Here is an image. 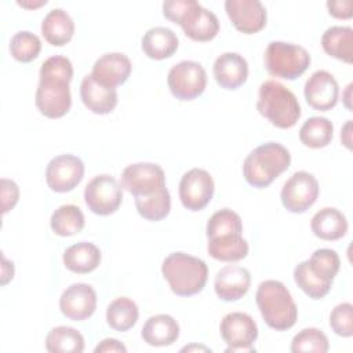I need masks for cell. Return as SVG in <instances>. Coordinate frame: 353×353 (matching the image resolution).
<instances>
[{"label":"cell","mask_w":353,"mask_h":353,"mask_svg":"<svg viewBox=\"0 0 353 353\" xmlns=\"http://www.w3.org/2000/svg\"><path fill=\"white\" fill-rule=\"evenodd\" d=\"M347 228L349 225L346 216L334 207L321 208L313 215L310 221V229L313 234L327 241L342 239L346 234Z\"/></svg>","instance_id":"cell-23"},{"label":"cell","mask_w":353,"mask_h":353,"mask_svg":"<svg viewBox=\"0 0 353 353\" xmlns=\"http://www.w3.org/2000/svg\"><path fill=\"white\" fill-rule=\"evenodd\" d=\"M1 212L7 214L15 207L19 199V188L12 179L1 178Z\"/></svg>","instance_id":"cell-40"},{"label":"cell","mask_w":353,"mask_h":353,"mask_svg":"<svg viewBox=\"0 0 353 353\" xmlns=\"http://www.w3.org/2000/svg\"><path fill=\"white\" fill-rule=\"evenodd\" d=\"M303 94L309 106L320 112H327L338 102L339 85L330 72L316 70L306 80Z\"/></svg>","instance_id":"cell-17"},{"label":"cell","mask_w":353,"mask_h":353,"mask_svg":"<svg viewBox=\"0 0 353 353\" xmlns=\"http://www.w3.org/2000/svg\"><path fill=\"white\" fill-rule=\"evenodd\" d=\"M251 285L250 272L239 265H226L218 270L214 281L215 294L225 302L243 298Z\"/></svg>","instance_id":"cell-19"},{"label":"cell","mask_w":353,"mask_h":353,"mask_svg":"<svg viewBox=\"0 0 353 353\" xmlns=\"http://www.w3.org/2000/svg\"><path fill=\"white\" fill-rule=\"evenodd\" d=\"M255 302L262 319L270 328L276 331H285L295 325L298 309L291 292L281 281H262L256 288Z\"/></svg>","instance_id":"cell-3"},{"label":"cell","mask_w":353,"mask_h":353,"mask_svg":"<svg viewBox=\"0 0 353 353\" xmlns=\"http://www.w3.org/2000/svg\"><path fill=\"white\" fill-rule=\"evenodd\" d=\"M323 50L332 58L352 63L353 29L350 26H331L321 36Z\"/></svg>","instance_id":"cell-29"},{"label":"cell","mask_w":353,"mask_h":353,"mask_svg":"<svg viewBox=\"0 0 353 353\" xmlns=\"http://www.w3.org/2000/svg\"><path fill=\"white\" fill-rule=\"evenodd\" d=\"M50 226L52 232L58 236L68 237L83 230L84 228V214L73 204H63L58 207L50 219Z\"/></svg>","instance_id":"cell-33"},{"label":"cell","mask_w":353,"mask_h":353,"mask_svg":"<svg viewBox=\"0 0 353 353\" xmlns=\"http://www.w3.org/2000/svg\"><path fill=\"white\" fill-rule=\"evenodd\" d=\"M62 314L73 321H83L91 317L97 309V292L85 283L69 285L59 298Z\"/></svg>","instance_id":"cell-15"},{"label":"cell","mask_w":353,"mask_h":353,"mask_svg":"<svg viewBox=\"0 0 353 353\" xmlns=\"http://www.w3.org/2000/svg\"><path fill=\"white\" fill-rule=\"evenodd\" d=\"M330 327L339 336L349 338L353 335V305L350 302L339 303L332 309Z\"/></svg>","instance_id":"cell-38"},{"label":"cell","mask_w":353,"mask_h":353,"mask_svg":"<svg viewBox=\"0 0 353 353\" xmlns=\"http://www.w3.org/2000/svg\"><path fill=\"white\" fill-rule=\"evenodd\" d=\"M141 336L150 346H170L179 336V324L170 314H156L146 320Z\"/></svg>","instance_id":"cell-22"},{"label":"cell","mask_w":353,"mask_h":353,"mask_svg":"<svg viewBox=\"0 0 353 353\" xmlns=\"http://www.w3.org/2000/svg\"><path fill=\"white\" fill-rule=\"evenodd\" d=\"M221 336L226 342V353L255 352L254 342L258 338V327L254 319L243 312L228 313L219 325Z\"/></svg>","instance_id":"cell-9"},{"label":"cell","mask_w":353,"mask_h":353,"mask_svg":"<svg viewBox=\"0 0 353 353\" xmlns=\"http://www.w3.org/2000/svg\"><path fill=\"white\" fill-rule=\"evenodd\" d=\"M192 350H203V352H211V349L205 347V346H200V345H189L181 349V352H192Z\"/></svg>","instance_id":"cell-46"},{"label":"cell","mask_w":353,"mask_h":353,"mask_svg":"<svg viewBox=\"0 0 353 353\" xmlns=\"http://www.w3.org/2000/svg\"><path fill=\"white\" fill-rule=\"evenodd\" d=\"M161 273L168 281L171 291L178 296H192L203 291L208 268L197 256L185 252H172L165 256L161 265Z\"/></svg>","instance_id":"cell-5"},{"label":"cell","mask_w":353,"mask_h":353,"mask_svg":"<svg viewBox=\"0 0 353 353\" xmlns=\"http://www.w3.org/2000/svg\"><path fill=\"white\" fill-rule=\"evenodd\" d=\"M319 182L310 172L296 171L283 185L280 199L284 208L294 214H302L317 200Z\"/></svg>","instance_id":"cell-12"},{"label":"cell","mask_w":353,"mask_h":353,"mask_svg":"<svg viewBox=\"0 0 353 353\" xmlns=\"http://www.w3.org/2000/svg\"><path fill=\"white\" fill-rule=\"evenodd\" d=\"M123 200L121 185L108 174L94 176L84 189V201L88 210L97 215H110L116 212Z\"/></svg>","instance_id":"cell-10"},{"label":"cell","mask_w":353,"mask_h":353,"mask_svg":"<svg viewBox=\"0 0 353 353\" xmlns=\"http://www.w3.org/2000/svg\"><path fill=\"white\" fill-rule=\"evenodd\" d=\"M330 349L327 335L319 328H303L299 331L291 341V352L302 353V352H316L325 353Z\"/></svg>","instance_id":"cell-37"},{"label":"cell","mask_w":353,"mask_h":353,"mask_svg":"<svg viewBox=\"0 0 353 353\" xmlns=\"http://www.w3.org/2000/svg\"><path fill=\"white\" fill-rule=\"evenodd\" d=\"M74 33V22L72 17L62 8L51 10L41 22V34L55 47L69 43Z\"/></svg>","instance_id":"cell-25"},{"label":"cell","mask_w":353,"mask_h":353,"mask_svg":"<svg viewBox=\"0 0 353 353\" xmlns=\"http://www.w3.org/2000/svg\"><path fill=\"white\" fill-rule=\"evenodd\" d=\"M225 10L233 26L245 34L256 33L266 25V8L259 0H226Z\"/></svg>","instance_id":"cell-16"},{"label":"cell","mask_w":353,"mask_h":353,"mask_svg":"<svg viewBox=\"0 0 353 353\" xmlns=\"http://www.w3.org/2000/svg\"><path fill=\"white\" fill-rule=\"evenodd\" d=\"M214 179L203 168H192L183 174L179 182V199L189 211L203 210L212 199Z\"/></svg>","instance_id":"cell-14"},{"label":"cell","mask_w":353,"mask_h":353,"mask_svg":"<svg viewBox=\"0 0 353 353\" xmlns=\"http://www.w3.org/2000/svg\"><path fill=\"white\" fill-rule=\"evenodd\" d=\"M167 84L176 99L192 101L204 92L207 73L196 61H181L170 69Z\"/></svg>","instance_id":"cell-8"},{"label":"cell","mask_w":353,"mask_h":353,"mask_svg":"<svg viewBox=\"0 0 353 353\" xmlns=\"http://www.w3.org/2000/svg\"><path fill=\"white\" fill-rule=\"evenodd\" d=\"M291 154L279 142H266L256 146L243 163V175L248 185L262 189L269 186L280 174L288 170Z\"/></svg>","instance_id":"cell-4"},{"label":"cell","mask_w":353,"mask_h":353,"mask_svg":"<svg viewBox=\"0 0 353 353\" xmlns=\"http://www.w3.org/2000/svg\"><path fill=\"white\" fill-rule=\"evenodd\" d=\"M135 207L142 218L153 222L161 221L170 214L171 210L170 192L164 186L150 196H138L135 197Z\"/></svg>","instance_id":"cell-34"},{"label":"cell","mask_w":353,"mask_h":353,"mask_svg":"<svg viewBox=\"0 0 353 353\" xmlns=\"http://www.w3.org/2000/svg\"><path fill=\"white\" fill-rule=\"evenodd\" d=\"M263 62L272 76L294 80L306 72L310 65V55L302 46L270 41L265 50Z\"/></svg>","instance_id":"cell-7"},{"label":"cell","mask_w":353,"mask_h":353,"mask_svg":"<svg viewBox=\"0 0 353 353\" xmlns=\"http://www.w3.org/2000/svg\"><path fill=\"white\" fill-rule=\"evenodd\" d=\"M207 251L216 261L237 262L247 256L248 243L241 233H230L208 239Z\"/></svg>","instance_id":"cell-27"},{"label":"cell","mask_w":353,"mask_h":353,"mask_svg":"<svg viewBox=\"0 0 353 353\" xmlns=\"http://www.w3.org/2000/svg\"><path fill=\"white\" fill-rule=\"evenodd\" d=\"M163 14L194 41H210L219 32L216 15L194 0H167L163 3Z\"/></svg>","instance_id":"cell-2"},{"label":"cell","mask_w":353,"mask_h":353,"mask_svg":"<svg viewBox=\"0 0 353 353\" xmlns=\"http://www.w3.org/2000/svg\"><path fill=\"white\" fill-rule=\"evenodd\" d=\"M214 77L226 90H236L247 81L248 63L237 52H223L214 62Z\"/></svg>","instance_id":"cell-20"},{"label":"cell","mask_w":353,"mask_h":353,"mask_svg":"<svg viewBox=\"0 0 353 353\" xmlns=\"http://www.w3.org/2000/svg\"><path fill=\"white\" fill-rule=\"evenodd\" d=\"M294 280L296 285L312 299H320L325 296L332 287V279L313 268L309 261L299 262L295 266Z\"/></svg>","instance_id":"cell-28"},{"label":"cell","mask_w":353,"mask_h":353,"mask_svg":"<svg viewBox=\"0 0 353 353\" xmlns=\"http://www.w3.org/2000/svg\"><path fill=\"white\" fill-rule=\"evenodd\" d=\"M307 261L310 262V265H313L316 269H319L321 273H324L332 280L339 272L341 259L334 250H330V248L316 250Z\"/></svg>","instance_id":"cell-39"},{"label":"cell","mask_w":353,"mask_h":353,"mask_svg":"<svg viewBox=\"0 0 353 353\" xmlns=\"http://www.w3.org/2000/svg\"><path fill=\"white\" fill-rule=\"evenodd\" d=\"M80 97L88 110L97 114H108L117 105L116 88L105 87L94 80L91 74H85L80 84Z\"/></svg>","instance_id":"cell-21"},{"label":"cell","mask_w":353,"mask_h":353,"mask_svg":"<svg viewBox=\"0 0 353 353\" xmlns=\"http://www.w3.org/2000/svg\"><path fill=\"white\" fill-rule=\"evenodd\" d=\"M94 352L95 353H114V352H117V353H125L127 352V347L121 343V342H119L117 339H114V338H106V339H103V341H101L97 346H95V349H94Z\"/></svg>","instance_id":"cell-42"},{"label":"cell","mask_w":353,"mask_h":353,"mask_svg":"<svg viewBox=\"0 0 353 353\" xmlns=\"http://www.w3.org/2000/svg\"><path fill=\"white\" fill-rule=\"evenodd\" d=\"M41 51V41L39 36L32 32H17L10 40V52L18 62H30L39 57Z\"/></svg>","instance_id":"cell-35"},{"label":"cell","mask_w":353,"mask_h":353,"mask_svg":"<svg viewBox=\"0 0 353 353\" xmlns=\"http://www.w3.org/2000/svg\"><path fill=\"white\" fill-rule=\"evenodd\" d=\"M258 112L277 128H291L301 117V105L291 90L276 80L259 85Z\"/></svg>","instance_id":"cell-6"},{"label":"cell","mask_w":353,"mask_h":353,"mask_svg":"<svg viewBox=\"0 0 353 353\" xmlns=\"http://www.w3.org/2000/svg\"><path fill=\"white\" fill-rule=\"evenodd\" d=\"M14 277V263L1 254V285H6Z\"/></svg>","instance_id":"cell-43"},{"label":"cell","mask_w":353,"mask_h":353,"mask_svg":"<svg viewBox=\"0 0 353 353\" xmlns=\"http://www.w3.org/2000/svg\"><path fill=\"white\" fill-rule=\"evenodd\" d=\"M46 349L50 353H81L84 350V338L72 327L58 325L47 334Z\"/></svg>","instance_id":"cell-31"},{"label":"cell","mask_w":353,"mask_h":353,"mask_svg":"<svg viewBox=\"0 0 353 353\" xmlns=\"http://www.w3.org/2000/svg\"><path fill=\"white\" fill-rule=\"evenodd\" d=\"M120 185L134 197L150 196L165 186V175L156 163H135L123 170Z\"/></svg>","instance_id":"cell-11"},{"label":"cell","mask_w":353,"mask_h":353,"mask_svg":"<svg viewBox=\"0 0 353 353\" xmlns=\"http://www.w3.org/2000/svg\"><path fill=\"white\" fill-rule=\"evenodd\" d=\"M18 4L19 6H22V7H25V8H37V7H40V6H46L47 4V1L46 0H41V1H39V3H32V1H18Z\"/></svg>","instance_id":"cell-45"},{"label":"cell","mask_w":353,"mask_h":353,"mask_svg":"<svg viewBox=\"0 0 353 353\" xmlns=\"http://www.w3.org/2000/svg\"><path fill=\"white\" fill-rule=\"evenodd\" d=\"M176 34L165 26H156L146 30L141 40L142 51L152 59H165L174 55L178 48Z\"/></svg>","instance_id":"cell-24"},{"label":"cell","mask_w":353,"mask_h":353,"mask_svg":"<svg viewBox=\"0 0 353 353\" xmlns=\"http://www.w3.org/2000/svg\"><path fill=\"white\" fill-rule=\"evenodd\" d=\"M39 77L34 95L39 112L48 119L65 116L72 106L69 84L73 79V66L70 59L63 55L47 58L41 63Z\"/></svg>","instance_id":"cell-1"},{"label":"cell","mask_w":353,"mask_h":353,"mask_svg":"<svg viewBox=\"0 0 353 353\" xmlns=\"http://www.w3.org/2000/svg\"><path fill=\"white\" fill-rule=\"evenodd\" d=\"M84 176V163L74 154H59L50 160L46 168L48 188L58 193L73 190Z\"/></svg>","instance_id":"cell-13"},{"label":"cell","mask_w":353,"mask_h":353,"mask_svg":"<svg viewBox=\"0 0 353 353\" xmlns=\"http://www.w3.org/2000/svg\"><path fill=\"white\" fill-rule=\"evenodd\" d=\"M332 137L334 125L327 117H310L302 124L299 130L301 142L312 149H320L327 146L332 141Z\"/></svg>","instance_id":"cell-32"},{"label":"cell","mask_w":353,"mask_h":353,"mask_svg":"<svg viewBox=\"0 0 353 353\" xmlns=\"http://www.w3.org/2000/svg\"><path fill=\"white\" fill-rule=\"evenodd\" d=\"M353 3L352 0H338V1H327L328 12L339 19H349L353 15L352 11Z\"/></svg>","instance_id":"cell-41"},{"label":"cell","mask_w":353,"mask_h":353,"mask_svg":"<svg viewBox=\"0 0 353 353\" xmlns=\"http://www.w3.org/2000/svg\"><path fill=\"white\" fill-rule=\"evenodd\" d=\"M139 310L137 303L127 296L113 299L106 309V321L109 327L119 332L131 330L137 324Z\"/></svg>","instance_id":"cell-30"},{"label":"cell","mask_w":353,"mask_h":353,"mask_svg":"<svg viewBox=\"0 0 353 353\" xmlns=\"http://www.w3.org/2000/svg\"><path fill=\"white\" fill-rule=\"evenodd\" d=\"M241 232H243V222L240 215L229 208H222L215 214H212L205 228L207 239L230 234V233H241Z\"/></svg>","instance_id":"cell-36"},{"label":"cell","mask_w":353,"mask_h":353,"mask_svg":"<svg viewBox=\"0 0 353 353\" xmlns=\"http://www.w3.org/2000/svg\"><path fill=\"white\" fill-rule=\"evenodd\" d=\"M350 90H352V84H349L347 87H346V91H345V106L347 108V109H352V106H350V103H349V101H350Z\"/></svg>","instance_id":"cell-47"},{"label":"cell","mask_w":353,"mask_h":353,"mask_svg":"<svg viewBox=\"0 0 353 353\" xmlns=\"http://www.w3.org/2000/svg\"><path fill=\"white\" fill-rule=\"evenodd\" d=\"M131 70L132 65L125 54L108 52L95 61L90 74L97 83L109 88H116L127 81Z\"/></svg>","instance_id":"cell-18"},{"label":"cell","mask_w":353,"mask_h":353,"mask_svg":"<svg viewBox=\"0 0 353 353\" xmlns=\"http://www.w3.org/2000/svg\"><path fill=\"white\" fill-rule=\"evenodd\" d=\"M101 263L99 248L88 241H80L68 247L63 252V265L73 273L84 274L95 270Z\"/></svg>","instance_id":"cell-26"},{"label":"cell","mask_w":353,"mask_h":353,"mask_svg":"<svg viewBox=\"0 0 353 353\" xmlns=\"http://www.w3.org/2000/svg\"><path fill=\"white\" fill-rule=\"evenodd\" d=\"M341 141H342V143L347 148V149H350L352 148V120H347L346 121V124L342 127V130H341Z\"/></svg>","instance_id":"cell-44"}]
</instances>
